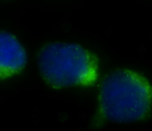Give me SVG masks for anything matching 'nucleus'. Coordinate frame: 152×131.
<instances>
[{"instance_id": "obj_3", "label": "nucleus", "mask_w": 152, "mask_h": 131, "mask_svg": "<svg viewBox=\"0 0 152 131\" xmlns=\"http://www.w3.org/2000/svg\"><path fill=\"white\" fill-rule=\"evenodd\" d=\"M27 63L25 49L12 34L0 31V78L20 72Z\"/></svg>"}, {"instance_id": "obj_1", "label": "nucleus", "mask_w": 152, "mask_h": 131, "mask_svg": "<svg viewBox=\"0 0 152 131\" xmlns=\"http://www.w3.org/2000/svg\"><path fill=\"white\" fill-rule=\"evenodd\" d=\"M151 88L135 71L118 69L101 83L99 107L102 116L116 123H132L145 118L151 109Z\"/></svg>"}, {"instance_id": "obj_2", "label": "nucleus", "mask_w": 152, "mask_h": 131, "mask_svg": "<svg viewBox=\"0 0 152 131\" xmlns=\"http://www.w3.org/2000/svg\"><path fill=\"white\" fill-rule=\"evenodd\" d=\"M38 65L44 80L56 89L91 86L97 80L96 57L74 43L47 44L40 50Z\"/></svg>"}]
</instances>
